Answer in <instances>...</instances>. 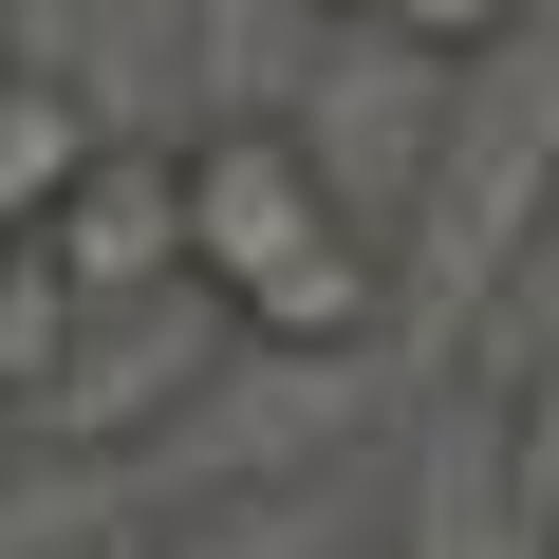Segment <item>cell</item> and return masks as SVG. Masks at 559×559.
<instances>
[{
    "mask_svg": "<svg viewBox=\"0 0 559 559\" xmlns=\"http://www.w3.org/2000/svg\"><path fill=\"white\" fill-rule=\"evenodd\" d=\"M429 205H448V224L411 242V318L448 336V318H485L503 280H522V242H540V205H559V94L485 57V112L429 131Z\"/></svg>",
    "mask_w": 559,
    "mask_h": 559,
    "instance_id": "cell-2",
    "label": "cell"
},
{
    "mask_svg": "<svg viewBox=\"0 0 559 559\" xmlns=\"http://www.w3.org/2000/svg\"><path fill=\"white\" fill-rule=\"evenodd\" d=\"M187 280H205V318L242 355H373L411 318V261L373 242L336 150L299 112H261V94H224L187 131Z\"/></svg>",
    "mask_w": 559,
    "mask_h": 559,
    "instance_id": "cell-1",
    "label": "cell"
},
{
    "mask_svg": "<svg viewBox=\"0 0 559 559\" xmlns=\"http://www.w3.org/2000/svg\"><path fill=\"white\" fill-rule=\"evenodd\" d=\"M94 150H112V112H94L57 57H0V224H38V205H57Z\"/></svg>",
    "mask_w": 559,
    "mask_h": 559,
    "instance_id": "cell-4",
    "label": "cell"
},
{
    "mask_svg": "<svg viewBox=\"0 0 559 559\" xmlns=\"http://www.w3.org/2000/svg\"><path fill=\"white\" fill-rule=\"evenodd\" d=\"M299 20H392V0H299Z\"/></svg>",
    "mask_w": 559,
    "mask_h": 559,
    "instance_id": "cell-7",
    "label": "cell"
},
{
    "mask_svg": "<svg viewBox=\"0 0 559 559\" xmlns=\"http://www.w3.org/2000/svg\"><path fill=\"white\" fill-rule=\"evenodd\" d=\"M38 261L75 280V299H187V150L112 131V150L38 205Z\"/></svg>",
    "mask_w": 559,
    "mask_h": 559,
    "instance_id": "cell-3",
    "label": "cell"
},
{
    "mask_svg": "<svg viewBox=\"0 0 559 559\" xmlns=\"http://www.w3.org/2000/svg\"><path fill=\"white\" fill-rule=\"evenodd\" d=\"M503 522H522V540H559V355H522V373H503Z\"/></svg>",
    "mask_w": 559,
    "mask_h": 559,
    "instance_id": "cell-5",
    "label": "cell"
},
{
    "mask_svg": "<svg viewBox=\"0 0 559 559\" xmlns=\"http://www.w3.org/2000/svg\"><path fill=\"white\" fill-rule=\"evenodd\" d=\"M522 20H540V0H392L373 38H411L429 75H485V57H522Z\"/></svg>",
    "mask_w": 559,
    "mask_h": 559,
    "instance_id": "cell-6",
    "label": "cell"
},
{
    "mask_svg": "<svg viewBox=\"0 0 559 559\" xmlns=\"http://www.w3.org/2000/svg\"><path fill=\"white\" fill-rule=\"evenodd\" d=\"M540 559H559V540H540Z\"/></svg>",
    "mask_w": 559,
    "mask_h": 559,
    "instance_id": "cell-9",
    "label": "cell"
},
{
    "mask_svg": "<svg viewBox=\"0 0 559 559\" xmlns=\"http://www.w3.org/2000/svg\"><path fill=\"white\" fill-rule=\"evenodd\" d=\"M20 242H38V224H0V261H20Z\"/></svg>",
    "mask_w": 559,
    "mask_h": 559,
    "instance_id": "cell-8",
    "label": "cell"
}]
</instances>
